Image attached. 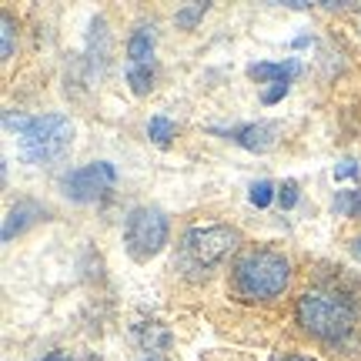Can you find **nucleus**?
<instances>
[{
    "label": "nucleus",
    "instance_id": "obj_11",
    "mask_svg": "<svg viewBox=\"0 0 361 361\" xmlns=\"http://www.w3.org/2000/svg\"><path fill=\"white\" fill-rule=\"evenodd\" d=\"M128 84L137 97H144L154 87V64H128Z\"/></svg>",
    "mask_w": 361,
    "mask_h": 361
},
{
    "label": "nucleus",
    "instance_id": "obj_2",
    "mask_svg": "<svg viewBox=\"0 0 361 361\" xmlns=\"http://www.w3.org/2000/svg\"><path fill=\"white\" fill-rule=\"evenodd\" d=\"M4 128L17 130L20 137V157L30 164H51L57 157H64V151L74 144V124L64 114H4Z\"/></svg>",
    "mask_w": 361,
    "mask_h": 361
},
{
    "label": "nucleus",
    "instance_id": "obj_5",
    "mask_svg": "<svg viewBox=\"0 0 361 361\" xmlns=\"http://www.w3.org/2000/svg\"><path fill=\"white\" fill-rule=\"evenodd\" d=\"M168 214L161 207L141 204L128 214V224H124V245H128V255L137 261H151L154 255H161V247L168 245Z\"/></svg>",
    "mask_w": 361,
    "mask_h": 361
},
{
    "label": "nucleus",
    "instance_id": "obj_20",
    "mask_svg": "<svg viewBox=\"0 0 361 361\" xmlns=\"http://www.w3.org/2000/svg\"><path fill=\"white\" fill-rule=\"evenodd\" d=\"M271 361H314V358H305V355H284V358H271Z\"/></svg>",
    "mask_w": 361,
    "mask_h": 361
},
{
    "label": "nucleus",
    "instance_id": "obj_4",
    "mask_svg": "<svg viewBox=\"0 0 361 361\" xmlns=\"http://www.w3.org/2000/svg\"><path fill=\"white\" fill-rule=\"evenodd\" d=\"M238 245H241V234L231 224H194L180 238V268L194 271V274H207Z\"/></svg>",
    "mask_w": 361,
    "mask_h": 361
},
{
    "label": "nucleus",
    "instance_id": "obj_1",
    "mask_svg": "<svg viewBox=\"0 0 361 361\" xmlns=\"http://www.w3.org/2000/svg\"><path fill=\"white\" fill-rule=\"evenodd\" d=\"M291 284V261L274 247H247L231 268V288L241 301H271Z\"/></svg>",
    "mask_w": 361,
    "mask_h": 361
},
{
    "label": "nucleus",
    "instance_id": "obj_22",
    "mask_svg": "<svg viewBox=\"0 0 361 361\" xmlns=\"http://www.w3.org/2000/svg\"><path fill=\"white\" fill-rule=\"evenodd\" d=\"M355 255H358V258H361V241H355Z\"/></svg>",
    "mask_w": 361,
    "mask_h": 361
},
{
    "label": "nucleus",
    "instance_id": "obj_16",
    "mask_svg": "<svg viewBox=\"0 0 361 361\" xmlns=\"http://www.w3.org/2000/svg\"><path fill=\"white\" fill-rule=\"evenodd\" d=\"M0 34H4L0 57H4V61H11V57H13V17H11V13H0Z\"/></svg>",
    "mask_w": 361,
    "mask_h": 361
},
{
    "label": "nucleus",
    "instance_id": "obj_9",
    "mask_svg": "<svg viewBox=\"0 0 361 361\" xmlns=\"http://www.w3.org/2000/svg\"><path fill=\"white\" fill-rule=\"evenodd\" d=\"M154 24H137L128 37V61L130 64H151L154 61Z\"/></svg>",
    "mask_w": 361,
    "mask_h": 361
},
{
    "label": "nucleus",
    "instance_id": "obj_23",
    "mask_svg": "<svg viewBox=\"0 0 361 361\" xmlns=\"http://www.w3.org/2000/svg\"><path fill=\"white\" fill-rule=\"evenodd\" d=\"M147 361H161V358H147Z\"/></svg>",
    "mask_w": 361,
    "mask_h": 361
},
{
    "label": "nucleus",
    "instance_id": "obj_14",
    "mask_svg": "<svg viewBox=\"0 0 361 361\" xmlns=\"http://www.w3.org/2000/svg\"><path fill=\"white\" fill-rule=\"evenodd\" d=\"M207 13V4H191V7H180L178 13H174V24L180 27V30H191L201 17Z\"/></svg>",
    "mask_w": 361,
    "mask_h": 361
},
{
    "label": "nucleus",
    "instance_id": "obj_6",
    "mask_svg": "<svg viewBox=\"0 0 361 361\" xmlns=\"http://www.w3.org/2000/svg\"><path fill=\"white\" fill-rule=\"evenodd\" d=\"M117 180V171L114 164H107V161H94L87 168H78L71 171L64 178V194L71 201H78V204H87V201H97L101 194H107L114 188Z\"/></svg>",
    "mask_w": 361,
    "mask_h": 361
},
{
    "label": "nucleus",
    "instance_id": "obj_10",
    "mask_svg": "<svg viewBox=\"0 0 361 361\" xmlns=\"http://www.w3.org/2000/svg\"><path fill=\"white\" fill-rule=\"evenodd\" d=\"M298 71H301V64H298L295 57H291V61H278V64H251L247 67V74L255 80H261V84H291V78H295Z\"/></svg>",
    "mask_w": 361,
    "mask_h": 361
},
{
    "label": "nucleus",
    "instance_id": "obj_7",
    "mask_svg": "<svg viewBox=\"0 0 361 361\" xmlns=\"http://www.w3.org/2000/svg\"><path fill=\"white\" fill-rule=\"evenodd\" d=\"M278 134H281V128H278L274 121H255V124H241V128H234L231 141L241 144V147L251 151V154H264V151H271V147L278 144Z\"/></svg>",
    "mask_w": 361,
    "mask_h": 361
},
{
    "label": "nucleus",
    "instance_id": "obj_19",
    "mask_svg": "<svg viewBox=\"0 0 361 361\" xmlns=\"http://www.w3.org/2000/svg\"><path fill=\"white\" fill-rule=\"evenodd\" d=\"M345 178H358V164H355V161H341V164H338L335 168V180H345Z\"/></svg>",
    "mask_w": 361,
    "mask_h": 361
},
{
    "label": "nucleus",
    "instance_id": "obj_21",
    "mask_svg": "<svg viewBox=\"0 0 361 361\" xmlns=\"http://www.w3.org/2000/svg\"><path fill=\"white\" fill-rule=\"evenodd\" d=\"M44 361H71V358H64L61 351H54V355H47V358H44Z\"/></svg>",
    "mask_w": 361,
    "mask_h": 361
},
{
    "label": "nucleus",
    "instance_id": "obj_12",
    "mask_svg": "<svg viewBox=\"0 0 361 361\" xmlns=\"http://www.w3.org/2000/svg\"><path fill=\"white\" fill-rule=\"evenodd\" d=\"M174 134H178V128H174V121H171V117L157 114V117H151V121H147V137H151L157 147H168Z\"/></svg>",
    "mask_w": 361,
    "mask_h": 361
},
{
    "label": "nucleus",
    "instance_id": "obj_18",
    "mask_svg": "<svg viewBox=\"0 0 361 361\" xmlns=\"http://www.w3.org/2000/svg\"><path fill=\"white\" fill-rule=\"evenodd\" d=\"M288 87H291V84H271V87L261 94V101H264V104H278L284 94H288Z\"/></svg>",
    "mask_w": 361,
    "mask_h": 361
},
{
    "label": "nucleus",
    "instance_id": "obj_8",
    "mask_svg": "<svg viewBox=\"0 0 361 361\" xmlns=\"http://www.w3.org/2000/svg\"><path fill=\"white\" fill-rule=\"evenodd\" d=\"M44 218V207L37 201H20L17 207L7 211V218H4V241H13L20 231H27L34 221Z\"/></svg>",
    "mask_w": 361,
    "mask_h": 361
},
{
    "label": "nucleus",
    "instance_id": "obj_17",
    "mask_svg": "<svg viewBox=\"0 0 361 361\" xmlns=\"http://www.w3.org/2000/svg\"><path fill=\"white\" fill-rule=\"evenodd\" d=\"M298 197H301V194H298V180H284L281 188H278V201H281L284 211H291V207L298 204Z\"/></svg>",
    "mask_w": 361,
    "mask_h": 361
},
{
    "label": "nucleus",
    "instance_id": "obj_3",
    "mask_svg": "<svg viewBox=\"0 0 361 361\" xmlns=\"http://www.w3.org/2000/svg\"><path fill=\"white\" fill-rule=\"evenodd\" d=\"M295 322L301 324V331L328 345H341L345 338L355 331V305L345 295L335 291H305L295 305Z\"/></svg>",
    "mask_w": 361,
    "mask_h": 361
},
{
    "label": "nucleus",
    "instance_id": "obj_15",
    "mask_svg": "<svg viewBox=\"0 0 361 361\" xmlns=\"http://www.w3.org/2000/svg\"><path fill=\"white\" fill-rule=\"evenodd\" d=\"M274 184H271V180H255V184H251V194H247V197H251V204L255 207H268L271 201H274Z\"/></svg>",
    "mask_w": 361,
    "mask_h": 361
},
{
    "label": "nucleus",
    "instance_id": "obj_13",
    "mask_svg": "<svg viewBox=\"0 0 361 361\" xmlns=\"http://www.w3.org/2000/svg\"><path fill=\"white\" fill-rule=\"evenodd\" d=\"M335 211L348 214V218H361V188L358 191H341L335 197Z\"/></svg>",
    "mask_w": 361,
    "mask_h": 361
}]
</instances>
